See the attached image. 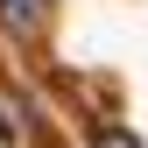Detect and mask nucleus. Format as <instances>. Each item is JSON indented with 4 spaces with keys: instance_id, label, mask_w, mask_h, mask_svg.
Masks as SVG:
<instances>
[{
    "instance_id": "obj_1",
    "label": "nucleus",
    "mask_w": 148,
    "mask_h": 148,
    "mask_svg": "<svg viewBox=\"0 0 148 148\" xmlns=\"http://www.w3.org/2000/svg\"><path fill=\"white\" fill-rule=\"evenodd\" d=\"M0 21L14 35H42L49 28V0H0Z\"/></svg>"
},
{
    "instance_id": "obj_2",
    "label": "nucleus",
    "mask_w": 148,
    "mask_h": 148,
    "mask_svg": "<svg viewBox=\"0 0 148 148\" xmlns=\"http://www.w3.org/2000/svg\"><path fill=\"white\" fill-rule=\"evenodd\" d=\"M92 148H141V141L127 134V127H99V134H92Z\"/></svg>"
}]
</instances>
